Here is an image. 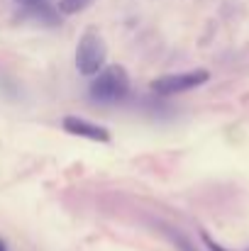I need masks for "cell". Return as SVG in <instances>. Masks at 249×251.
<instances>
[{
  "label": "cell",
  "instance_id": "cell-1",
  "mask_svg": "<svg viewBox=\"0 0 249 251\" xmlns=\"http://www.w3.org/2000/svg\"><path fill=\"white\" fill-rule=\"evenodd\" d=\"M130 93V76L120 66L100 69L90 83V95L98 102H120Z\"/></svg>",
  "mask_w": 249,
  "mask_h": 251
},
{
  "label": "cell",
  "instance_id": "cell-2",
  "mask_svg": "<svg viewBox=\"0 0 249 251\" xmlns=\"http://www.w3.org/2000/svg\"><path fill=\"white\" fill-rule=\"evenodd\" d=\"M105 64V44L98 34H83L76 47V69L83 76H95Z\"/></svg>",
  "mask_w": 249,
  "mask_h": 251
},
{
  "label": "cell",
  "instance_id": "cell-3",
  "mask_svg": "<svg viewBox=\"0 0 249 251\" xmlns=\"http://www.w3.org/2000/svg\"><path fill=\"white\" fill-rule=\"evenodd\" d=\"M210 78L208 71L198 69V71H183V74H171L164 78H157L152 83V90L159 93V95H178V93H186V90H193L198 85H203Z\"/></svg>",
  "mask_w": 249,
  "mask_h": 251
},
{
  "label": "cell",
  "instance_id": "cell-4",
  "mask_svg": "<svg viewBox=\"0 0 249 251\" xmlns=\"http://www.w3.org/2000/svg\"><path fill=\"white\" fill-rule=\"evenodd\" d=\"M64 129L74 137H83V139H90V142H108L110 139V132L100 125H93L83 117H64Z\"/></svg>",
  "mask_w": 249,
  "mask_h": 251
},
{
  "label": "cell",
  "instance_id": "cell-5",
  "mask_svg": "<svg viewBox=\"0 0 249 251\" xmlns=\"http://www.w3.org/2000/svg\"><path fill=\"white\" fill-rule=\"evenodd\" d=\"M90 5V0H59V12L64 15H76Z\"/></svg>",
  "mask_w": 249,
  "mask_h": 251
},
{
  "label": "cell",
  "instance_id": "cell-6",
  "mask_svg": "<svg viewBox=\"0 0 249 251\" xmlns=\"http://www.w3.org/2000/svg\"><path fill=\"white\" fill-rule=\"evenodd\" d=\"M200 239H203V244H205V247H208L210 251H227L225 247H220V244H218L215 239H210V234H205V232L200 234Z\"/></svg>",
  "mask_w": 249,
  "mask_h": 251
},
{
  "label": "cell",
  "instance_id": "cell-7",
  "mask_svg": "<svg viewBox=\"0 0 249 251\" xmlns=\"http://www.w3.org/2000/svg\"><path fill=\"white\" fill-rule=\"evenodd\" d=\"M20 2H27V5H34V2H39V0H20Z\"/></svg>",
  "mask_w": 249,
  "mask_h": 251
},
{
  "label": "cell",
  "instance_id": "cell-8",
  "mask_svg": "<svg viewBox=\"0 0 249 251\" xmlns=\"http://www.w3.org/2000/svg\"><path fill=\"white\" fill-rule=\"evenodd\" d=\"M0 251H5V242H0Z\"/></svg>",
  "mask_w": 249,
  "mask_h": 251
}]
</instances>
